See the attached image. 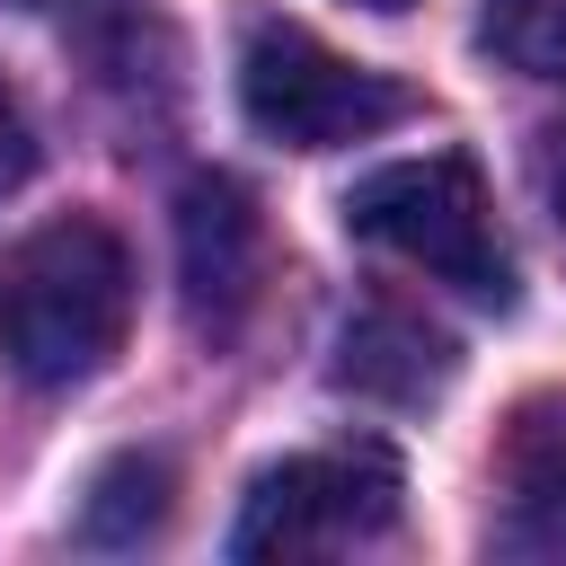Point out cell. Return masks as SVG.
Wrapping results in <instances>:
<instances>
[{
  "label": "cell",
  "mask_w": 566,
  "mask_h": 566,
  "mask_svg": "<svg viewBox=\"0 0 566 566\" xmlns=\"http://www.w3.org/2000/svg\"><path fill=\"white\" fill-rule=\"evenodd\" d=\"M398 460L380 442H327L283 469H265L239 504L230 557H336L398 522Z\"/></svg>",
  "instance_id": "obj_4"
},
{
  "label": "cell",
  "mask_w": 566,
  "mask_h": 566,
  "mask_svg": "<svg viewBox=\"0 0 566 566\" xmlns=\"http://www.w3.org/2000/svg\"><path fill=\"white\" fill-rule=\"evenodd\" d=\"M27 159H35V142H27V115H18V97L0 88V195L27 177Z\"/></svg>",
  "instance_id": "obj_11"
},
{
  "label": "cell",
  "mask_w": 566,
  "mask_h": 566,
  "mask_svg": "<svg viewBox=\"0 0 566 566\" xmlns=\"http://www.w3.org/2000/svg\"><path fill=\"white\" fill-rule=\"evenodd\" d=\"M177 283L203 336H230L265 292V212L239 177H195L177 195Z\"/></svg>",
  "instance_id": "obj_5"
},
{
  "label": "cell",
  "mask_w": 566,
  "mask_h": 566,
  "mask_svg": "<svg viewBox=\"0 0 566 566\" xmlns=\"http://www.w3.org/2000/svg\"><path fill=\"white\" fill-rule=\"evenodd\" d=\"M133 327V256L106 221L71 212L27 230L0 256V354L35 389H71L106 371V354Z\"/></svg>",
  "instance_id": "obj_1"
},
{
  "label": "cell",
  "mask_w": 566,
  "mask_h": 566,
  "mask_svg": "<svg viewBox=\"0 0 566 566\" xmlns=\"http://www.w3.org/2000/svg\"><path fill=\"white\" fill-rule=\"evenodd\" d=\"M451 336L424 327L416 310H363L336 345V380L363 389V398H389V407H424L442 380H451Z\"/></svg>",
  "instance_id": "obj_7"
},
{
  "label": "cell",
  "mask_w": 566,
  "mask_h": 566,
  "mask_svg": "<svg viewBox=\"0 0 566 566\" xmlns=\"http://www.w3.org/2000/svg\"><path fill=\"white\" fill-rule=\"evenodd\" d=\"M363 9H416V0H363Z\"/></svg>",
  "instance_id": "obj_12"
},
{
  "label": "cell",
  "mask_w": 566,
  "mask_h": 566,
  "mask_svg": "<svg viewBox=\"0 0 566 566\" xmlns=\"http://www.w3.org/2000/svg\"><path fill=\"white\" fill-rule=\"evenodd\" d=\"M495 495H504L495 548H513V557H566V398H531L504 424Z\"/></svg>",
  "instance_id": "obj_6"
},
{
  "label": "cell",
  "mask_w": 566,
  "mask_h": 566,
  "mask_svg": "<svg viewBox=\"0 0 566 566\" xmlns=\"http://www.w3.org/2000/svg\"><path fill=\"white\" fill-rule=\"evenodd\" d=\"M168 495H177L168 460H142V451H124V460H106V469L88 478L80 539H97V548H133V539H150V531L168 522Z\"/></svg>",
  "instance_id": "obj_8"
},
{
  "label": "cell",
  "mask_w": 566,
  "mask_h": 566,
  "mask_svg": "<svg viewBox=\"0 0 566 566\" xmlns=\"http://www.w3.org/2000/svg\"><path fill=\"white\" fill-rule=\"evenodd\" d=\"M345 230L389 248L398 265L486 301V310H513V256H504V230L486 212V186L460 150H424V159H389L371 168L354 195H345Z\"/></svg>",
  "instance_id": "obj_2"
},
{
  "label": "cell",
  "mask_w": 566,
  "mask_h": 566,
  "mask_svg": "<svg viewBox=\"0 0 566 566\" xmlns=\"http://www.w3.org/2000/svg\"><path fill=\"white\" fill-rule=\"evenodd\" d=\"M531 177H539V203H548V221H557V248H566V124H557V133H539V159H531Z\"/></svg>",
  "instance_id": "obj_10"
},
{
  "label": "cell",
  "mask_w": 566,
  "mask_h": 566,
  "mask_svg": "<svg viewBox=\"0 0 566 566\" xmlns=\"http://www.w3.org/2000/svg\"><path fill=\"white\" fill-rule=\"evenodd\" d=\"M486 44L531 80H566V0H486Z\"/></svg>",
  "instance_id": "obj_9"
},
{
  "label": "cell",
  "mask_w": 566,
  "mask_h": 566,
  "mask_svg": "<svg viewBox=\"0 0 566 566\" xmlns=\"http://www.w3.org/2000/svg\"><path fill=\"white\" fill-rule=\"evenodd\" d=\"M239 106L283 150H336V142H371L380 124H407L416 88H398L389 71H363V62L327 53L292 18H256L239 35Z\"/></svg>",
  "instance_id": "obj_3"
}]
</instances>
